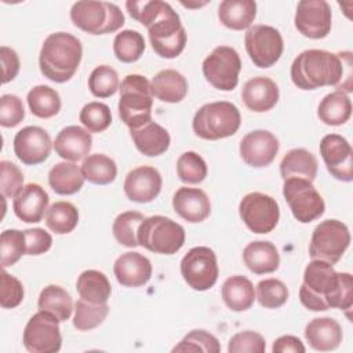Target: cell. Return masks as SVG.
<instances>
[{
	"label": "cell",
	"mask_w": 353,
	"mask_h": 353,
	"mask_svg": "<svg viewBox=\"0 0 353 353\" xmlns=\"http://www.w3.org/2000/svg\"><path fill=\"white\" fill-rule=\"evenodd\" d=\"M85 178L81 168L73 161H61L52 165L48 172V183L57 194L68 196L77 193Z\"/></svg>",
	"instance_id": "cell-33"
},
{
	"label": "cell",
	"mask_w": 353,
	"mask_h": 353,
	"mask_svg": "<svg viewBox=\"0 0 353 353\" xmlns=\"http://www.w3.org/2000/svg\"><path fill=\"white\" fill-rule=\"evenodd\" d=\"M37 306L40 310L54 314L61 323L69 320L73 312V301L70 294L55 284H50L41 290Z\"/></svg>",
	"instance_id": "cell-36"
},
{
	"label": "cell",
	"mask_w": 353,
	"mask_h": 353,
	"mask_svg": "<svg viewBox=\"0 0 353 353\" xmlns=\"http://www.w3.org/2000/svg\"><path fill=\"white\" fill-rule=\"evenodd\" d=\"M245 51L258 68H270L281 57L284 43L281 33L269 25H254L244 36Z\"/></svg>",
	"instance_id": "cell-15"
},
{
	"label": "cell",
	"mask_w": 353,
	"mask_h": 353,
	"mask_svg": "<svg viewBox=\"0 0 353 353\" xmlns=\"http://www.w3.org/2000/svg\"><path fill=\"white\" fill-rule=\"evenodd\" d=\"M23 188V174L8 160L0 161V190L4 197H15Z\"/></svg>",
	"instance_id": "cell-50"
},
{
	"label": "cell",
	"mask_w": 353,
	"mask_h": 353,
	"mask_svg": "<svg viewBox=\"0 0 353 353\" xmlns=\"http://www.w3.org/2000/svg\"><path fill=\"white\" fill-rule=\"evenodd\" d=\"M143 219L145 216L138 211H125L119 214L112 226V232L117 243L128 248L138 247V228Z\"/></svg>",
	"instance_id": "cell-41"
},
{
	"label": "cell",
	"mask_w": 353,
	"mask_h": 353,
	"mask_svg": "<svg viewBox=\"0 0 353 353\" xmlns=\"http://www.w3.org/2000/svg\"><path fill=\"white\" fill-rule=\"evenodd\" d=\"M152 95L167 103H178L188 94V80L175 69H164L150 81Z\"/></svg>",
	"instance_id": "cell-29"
},
{
	"label": "cell",
	"mask_w": 353,
	"mask_h": 353,
	"mask_svg": "<svg viewBox=\"0 0 353 353\" xmlns=\"http://www.w3.org/2000/svg\"><path fill=\"white\" fill-rule=\"evenodd\" d=\"M331 7L325 0H302L296 6L294 23L309 39H324L331 32Z\"/></svg>",
	"instance_id": "cell-16"
},
{
	"label": "cell",
	"mask_w": 353,
	"mask_h": 353,
	"mask_svg": "<svg viewBox=\"0 0 353 353\" xmlns=\"http://www.w3.org/2000/svg\"><path fill=\"white\" fill-rule=\"evenodd\" d=\"M0 305L3 309H14L23 301V285L12 274L6 272V268H1L0 277Z\"/></svg>",
	"instance_id": "cell-51"
},
{
	"label": "cell",
	"mask_w": 353,
	"mask_h": 353,
	"mask_svg": "<svg viewBox=\"0 0 353 353\" xmlns=\"http://www.w3.org/2000/svg\"><path fill=\"white\" fill-rule=\"evenodd\" d=\"M283 196L294 218L301 223H309L324 214L325 203L313 183L307 179H284Z\"/></svg>",
	"instance_id": "cell-10"
},
{
	"label": "cell",
	"mask_w": 353,
	"mask_h": 353,
	"mask_svg": "<svg viewBox=\"0 0 353 353\" xmlns=\"http://www.w3.org/2000/svg\"><path fill=\"white\" fill-rule=\"evenodd\" d=\"M280 143L274 134L266 130H254L240 142V156L243 161L254 168H262L273 163Z\"/></svg>",
	"instance_id": "cell-19"
},
{
	"label": "cell",
	"mask_w": 353,
	"mask_h": 353,
	"mask_svg": "<svg viewBox=\"0 0 353 353\" xmlns=\"http://www.w3.org/2000/svg\"><path fill=\"white\" fill-rule=\"evenodd\" d=\"M176 172L183 183H200L205 179L208 168L204 159L196 152H185L176 161Z\"/></svg>",
	"instance_id": "cell-45"
},
{
	"label": "cell",
	"mask_w": 353,
	"mask_h": 353,
	"mask_svg": "<svg viewBox=\"0 0 353 353\" xmlns=\"http://www.w3.org/2000/svg\"><path fill=\"white\" fill-rule=\"evenodd\" d=\"M81 57L83 47L76 36L66 32L51 33L40 50V72L54 83H66L79 69Z\"/></svg>",
	"instance_id": "cell-4"
},
{
	"label": "cell",
	"mask_w": 353,
	"mask_h": 353,
	"mask_svg": "<svg viewBox=\"0 0 353 353\" xmlns=\"http://www.w3.org/2000/svg\"><path fill=\"white\" fill-rule=\"evenodd\" d=\"M80 168L84 178L94 185H108L113 182L117 175L114 160L103 153L88 154Z\"/></svg>",
	"instance_id": "cell-37"
},
{
	"label": "cell",
	"mask_w": 353,
	"mask_h": 353,
	"mask_svg": "<svg viewBox=\"0 0 353 353\" xmlns=\"http://www.w3.org/2000/svg\"><path fill=\"white\" fill-rule=\"evenodd\" d=\"M305 338L317 352L335 350L343 338L341 324L331 317H316L305 327Z\"/></svg>",
	"instance_id": "cell-26"
},
{
	"label": "cell",
	"mask_w": 353,
	"mask_h": 353,
	"mask_svg": "<svg viewBox=\"0 0 353 353\" xmlns=\"http://www.w3.org/2000/svg\"><path fill=\"white\" fill-rule=\"evenodd\" d=\"M266 350V342L263 336L255 331L247 330L234 334L229 339V353H263Z\"/></svg>",
	"instance_id": "cell-49"
},
{
	"label": "cell",
	"mask_w": 353,
	"mask_h": 353,
	"mask_svg": "<svg viewBox=\"0 0 353 353\" xmlns=\"http://www.w3.org/2000/svg\"><path fill=\"white\" fill-rule=\"evenodd\" d=\"M175 212L190 223H199L211 214V203L204 190L199 188H179L172 197Z\"/></svg>",
	"instance_id": "cell-24"
},
{
	"label": "cell",
	"mask_w": 353,
	"mask_h": 353,
	"mask_svg": "<svg viewBox=\"0 0 353 353\" xmlns=\"http://www.w3.org/2000/svg\"><path fill=\"white\" fill-rule=\"evenodd\" d=\"M256 17V3L252 0H223L218 7L221 23L232 30L251 28Z\"/></svg>",
	"instance_id": "cell-30"
},
{
	"label": "cell",
	"mask_w": 353,
	"mask_h": 353,
	"mask_svg": "<svg viewBox=\"0 0 353 353\" xmlns=\"http://www.w3.org/2000/svg\"><path fill=\"white\" fill-rule=\"evenodd\" d=\"M119 87V74L109 65H99L90 73L88 88L97 98H109Z\"/></svg>",
	"instance_id": "cell-43"
},
{
	"label": "cell",
	"mask_w": 353,
	"mask_h": 353,
	"mask_svg": "<svg viewBox=\"0 0 353 353\" xmlns=\"http://www.w3.org/2000/svg\"><path fill=\"white\" fill-rule=\"evenodd\" d=\"M127 11L139 23L146 26L154 52L167 59L176 58L186 46V30L176 11L161 0H130Z\"/></svg>",
	"instance_id": "cell-2"
},
{
	"label": "cell",
	"mask_w": 353,
	"mask_h": 353,
	"mask_svg": "<svg viewBox=\"0 0 353 353\" xmlns=\"http://www.w3.org/2000/svg\"><path fill=\"white\" fill-rule=\"evenodd\" d=\"M317 116L327 125H342L352 116V101L343 91H332L320 101Z\"/></svg>",
	"instance_id": "cell-34"
},
{
	"label": "cell",
	"mask_w": 353,
	"mask_h": 353,
	"mask_svg": "<svg viewBox=\"0 0 353 353\" xmlns=\"http://www.w3.org/2000/svg\"><path fill=\"white\" fill-rule=\"evenodd\" d=\"M222 299L233 312L248 310L255 301L254 284L245 276H230L222 284Z\"/></svg>",
	"instance_id": "cell-32"
},
{
	"label": "cell",
	"mask_w": 353,
	"mask_h": 353,
	"mask_svg": "<svg viewBox=\"0 0 353 353\" xmlns=\"http://www.w3.org/2000/svg\"><path fill=\"white\" fill-rule=\"evenodd\" d=\"M70 19L74 26L90 34L113 33L124 25L123 11L109 1H76L70 8Z\"/></svg>",
	"instance_id": "cell-7"
},
{
	"label": "cell",
	"mask_w": 353,
	"mask_h": 353,
	"mask_svg": "<svg viewBox=\"0 0 353 353\" xmlns=\"http://www.w3.org/2000/svg\"><path fill=\"white\" fill-rule=\"evenodd\" d=\"M349 244V228L338 219H325L320 222L312 233L309 255L312 259L335 265L342 258Z\"/></svg>",
	"instance_id": "cell-9"
},
{
	"label": "cell",
	"mask_w": 353,
	"mask_h": 353,
	"mask_svg": "<svg viewBox=\"0 0 353 353\" xmlns=\"http://www.w3.org/2000/svg\"><path fill=\"white\" fill-rule=\"evenodd\" d=\"M113 51L119 61L124 63H132L142 57L145 51V39L137 30H121L113 40Z\"/></svg>",
	"instance_id": "cell-40"
},
{
	"label": "cell",
	"mask_w": 353,
	"mask_h": 353,
	"mask_svg": "<svg viewBox=\"0 0 353 353\" xmlns=\"http://www.w3.org/2000/svg\"><path fill=\"white\" fill-rule=\"evenodd\" d=\"M239 214L252 233L265 234L276 228L280 218V208L272 196L252 192L241 199Z\"/></svg>",
	"instance_id": "cell-14"
},
{
	"label": "cell",
	"mask_w": 353,
	"mask_h": 353,
	"mask_svg": "<svg viewBox=\"0 0 353 353\" xmlns=\"http://www.w3.org/2000/svg\"><path fill=\"white\" fill-rule=\"evenodd\" d=\"M26 254V240L23 230L7 229L0 236L1 268L15 265L21 256Z\"/></svg>",
	"instance_id": "cell-44"
},
{
	"label": "cell",
	"mask_w": 353,
	"mask_h": 353,
	"mask_svg": "<svg viewBox=\"0 0 353 353\" xmlns=\"http://www.w3.org/2000/svg\"><path fill=\"white\" fill-rule=\"evenodd\" d=\"M119 116L121 121L132 128H139L152 121L153 95L150 81L142 74H127L120 87Z\"/></svg>",
	"instance_id": "cell-5"
},
{
	"label": "cell",
	"mask_w": 353,
	"mask_h": 353,
	"mask_svg": "<svg viewBox=\"0 0 353 353\" xmlns=\"http://www.w3.org/2000/svg\"><path fill=\"white\" fill-rule=\"evenodd\" d=\"M352 59L350 52H330L325 50H305L291 65V80L301 90H316L325 85H339L345 79V66ZM346 91L343 81L339 91Z\"/></svg>",
	"instance_id": "cell-3"
},
{
	"label": "cell",
	"mask_w": 353,
	"mask_h": 353,
	"mask_svg": "<svg viewBox=\"0 0 353 353\" xmlns=\"http://www.w3.org/2000/svg\"><path fill=\"white\" fill-rule=\"evenodd\" d=\"M279 87L266 76H258L250 79L241 91V99L244 105L256 113H263L276 106L279 102Z\"/></svg>",
	"instance_id": "cell-25"
},
{
	"label": "cell",
	"mask_w": 353,
	"mask_h": 353,
	"mask_svg": "<svg viewBox=\"0 0 353 353\" xmlns=\"http://www.w3.org/2000/svg\"><path fill=\"white\" fill-rule=\"evenodd\" d=\"M76 290L81 299L91 303H106L112 294V285L108 277L102 272L94 269L80 273Z\"/></svg>",
	"instance_id": "cell-35"
},
{
	"label": "cell",
	"mask_w": 353,
	"mask_h": 353,
	"mask_svg": "<svg viewBox=\"0 0 353 353\" xmlns=\"http://www.w3.org/2000/svg\"><path fill=\"white\" fill-rule=\"evenodd\" d=\"M240 70V55L229 46L215 47L203 61V74L205 80L221 91H232L237 87Z\"/></svg>",
	"instance_id": "cell-11"
},
{
	"label": "cell",
	"mask_w": 353,
	"mask_h": 353,
	"mask_svg": "<svg viewBox=\"0 0 353 353\" xmlns=\"http://www.w3.org/2000/svg\"><path fill=\"white\" fill-rule=\"evenodd\" d=\"M255 299L266 309H276L283 306L288 299V290L281 280L265 279L256 284Z\"/></svg>",
	"instance_id": "cell-46"
},
{
	"label": "cell",
	"mask_w": 353,
	"mask_h": 353,
	"mask_svg": "<svg viewBox=\"0 0 353 353\" xmlns=\"http://www.w3.org/2000/svg\"><path fill=\"white\" fill-rule=\"evenodd\" d=\"M299 299L312 312L331 307L349 310L353 305V276L347 272H335L328 262L312 259L303 272Z\"/></svg>",
	"instance_id": "cell-1"
},
{
	"label": "cell",
	"mask_w": 353,
	"mask_h": 353,
	"mask_svg": "<svg viewBox=\"0 0 353 353\" xmlns=\"http://www.w3.org/2000/svg\"><path fill=\"white\" fill-rule=\"evenodd\" d=\"M113 273L116 280L128 288H138L145 285L152 277L150 261L135 251L121 254L113 265Z\"/></svg>",
	"instance_id": "cell-21"
},
{
	"label": "cell",
	"mask_w": 353,
	"mask_h": 353,
	"mask_svg": "<svg viewBox=\"0 0 353 353\" xmlns=\"http://www.w3.org/2000/svg\"><path fill=\"white\" fill-rule=\"evenodd\" d=\"M48 193L39 183H28L14 197L12 208L15 215L26 223H37L43 219L48 207Z\"/></svg>",
	"instance_id": "cell-23"
},
{
	"label": "cell",
	"mask_w": 353,
	"mask_h": 353,
	"mask_svg": "<svg viewBox=\"0 0 353 353\" xmlns=\"http://www.w3.org/2000/svg\"><path fill=\"white\" fill-rule=\"evenodd\" d=\"M305 346L302 343V341L298 336L294 335H281L279 336L272 346V352L273 353H305Z\"/></svg>",
	"instance_id": "cell-55"
},
{
	"label": "cell",
	"mask_w": 353,
	"mask_h": 353,
	"mask_svg": "<svg viewBox=\"0 0 353 353\" xmlns=\"http://www.w3.org/2000/svg\"><path fill=\"white\" fill-rule=\"evenodd\" d=\"M181 4H182V6H185V7H188V8H197V7L205 6L207 3L204 1V3H200V4H193V3H185V1H181Z\"/></svg>",
	"instance_id": "cell-56"
},
{
	"label": "cell",
	"mask_w": 353,
	"mask_h": 353,
	"mask_svg": "<svg viewBox=\"0 0 353 353\" xmlns=\"http://www.w3.org/2000/svg\"><path fill=\"white\" fill-rule=\"evenodd\" d=\"M25 117L23 103L19 97L14 94H4L0 98V125L12 128L18 125Z\"/></svg>",
	"instance_id": "cell-52"
},
{
	"label": "cell",
	"mask_w": 353,
	"mask_h": 353,
	"mask_svg": "<svg viewBox=\"0 0 353 353\" xmlns=\"http://www.w3.org/2000/svg\"><path fill=\"white\" fill-rule=\"evenodd\" d=\"M59 320L46 310L34 313L25 325L22 342L30 353H55L62 346Z\"/></svg>",
	"instance_id": "cell-13"
},
{
	"label": "cell",
	"mask_w": 353,
	"mask_h": 353,
	"mask_svg": "<svg viewBox=\"0 0 353 353\" xmlns=\"http://www.w3.org/2000/svg\"><path fill=\"white\" fill-rule=\"evenodd\" d=\"M79 120L90 132H102L112 124V112L106 103L88 102L81 108Z\"/></svg>",
	"instance_id": "cell-47"
},
{
	"label": "cell",
	"mask_w": 353,
	"mask_h": 353,
	"mask_svg": "<svg viewBox=\"0 0 353 353\" xmlns=\"http://www.w3.org/2000/svg\"><path fill=\"white\" fill-rule=\"evenodd\" d=\"M14 153L26 165H37L48 159L54 143L48 132L37 125H28L14 137Z\"/></svg>",
	"instance_id": "cell-18"
},
{
	"label": "cell",
	"mask_w": 353,
	"mask_h": 353,
	"mask_svg": "<svg viewBox=\"0 0 353 353\" xmlns=\"http://www.w3.org/2000/svg\"><path fill=\"white\" fill-rule=\"evenodd\" d=\"M108 313V303H91L80 298L74 303L73 325L79 331H90L101 325L105 321Z\"/></svg>",
	"instance_id": "cell-42"
},
{
	"label": "cell",
	"mask_w": 353,
	"mask_h": 353,
	"mask_svg": "<svg viewBox=\"0 0 353 353\" xmlns=\"http://www.w3.org/2000/svg\"><path fill=\"white\" fill-rule=\"evenodd\" d=\"M181 274L186 284L196 291H207L218 280L216 255L210 247L190 248L181 261Z\"/></svg>",
	"instance_id": "cell-12"
},
{
	"label": "cell",
	"mask_w": 353,
	"mask_h": 353,
	"mask_svg": "<svg viewBox=\"0 0 353 353\" xmlns=\"http://www.w3.org/2000/svg\"><path fill=\"white\" fill-rule=\"evenodd\" d=\"M163 179L160 172L150 165H139L131 170L124 179V193L135 203H150L161 190Z\"/></svg>",
	"instance_id": "cell-20"
},
{
	"label": "cell",
	"mask_w": 353,
	"mask_h": 353,
	"mask_svg": "<svg viewBox=\"0 0 353 353\" xmlns=\"http://www.w3.org/2000/svg\"><path fill=\"white\" fill-rule=\"evenodd\" d=\"M28 105L36 117L50 119L61 110V97L50 85H36L28 92Z\"/></svg>",
	"instance_id": "cell-38"
},
{
	"label": "cell",
	"mask_w": 353,
	"mask_h": 353,
	"mask_svg": "<svg viewBox=\"0 0 353 353\" xmlns=\"http://www.w3.org/2000/svg\"><path fill=\"white\" fill-rule=\"evenodd\" d=\"M0 59H1V69H3V74H1V83L6 84L11 80H14L19 72V57L15 52V50L7 47V46H1L0 47Z\"/></svg>",
	"instance_id": "cell-54"
},
{
	"label": "cell",
	"mask_w": 353,
	"mask_h": 353,
	"mask_svg": "<svg viewBox=\"0 0 353 353\" xmlns=\"http://www.w3.org/2000/svg\"><path fill=\"white\" fill-rule=\"evenodd\" d=\"M280 174L283 179L302 178L313 182L317 175V159L307 149H291L280 163Z\"/></svg>",
	"instance_id": "cell-31"
},
{
	"label": "cell",
	"mask_w": 353,
	"mask_h": 353,
	"mask_svg": "<svg viewBox=\"0 0 353 353\" xmlns=\"http://www.w3.org/2000/svg\"><path fill=\"white\" fill-rule=\"evenodd\" d=\"M138 243L154 254L172 255L185 244V229L171 218L152 215L141 222Z\"/></svg>",
	"instance_id": "cell-8"
},
{
	"label": "cell",
	"mask_w": 353,
	"mask_h": 353,
	"mask_svg": "<svg viewBox=\"0 0 353 353\" xmlns=\"http://www.w3.org/2000/svg\"><path fill=\"white\" fill-rule=\"evenodd\" d=\"M241 124L240 110L228 101H216L203 105L193 117L192 127L197 137L207 141H218L232 137Z\"/></svg>",
	"instance_id": "cell-6"
},
{
	"label": "cell",
	"mask_w": 353,
	"mask_h": 353,
	"mask_svg": "<svg viewBox=\"0 0 353 353\" xmlns=\"http://www.w3.org/2000/svg\"><path fill=\"white\" fill-rule=\"evenodd\" d=\"M79 223V211L69 201H55L46 212L47 228L57 234H68Z\"/></svg>",
	"instance_id": "cell-39"
},
{
	"label": "cell",
	"mask_w": 353,
	"mask_h": 353,
	"mask_svg": "<svg viewBox=\"0 0 353 353\" xmlns=\"http://www.w3.org/2000/svg\"><path fill=\"white\" fill-rule=\"evenodd\" d=\"M92 148L91 132L79 125L62 128L54 141V149L65 161L84 160Z\"/></svg>",
	"instance_id": "cell-22"
},
{
	"label": "cell",
	"mask_w": 353,
	"mask_h": 353,
	"mask_svg": "<svg viewBox=\"0 0 353 353\" xmlns=\"http://www.w3.org/2000/svg\"><path fill=\"white\" fill-rule=\"evenodd\" d=\"M172 352H205L218 353L221 352V345L218 339L205 330H193L186 334L182 341L172 347Z\"/></svg>",
	"instance_id": "cell-48"
},
{
	"label": "cell",
	"mask_w": 353,
	"mask_h": 353,
	"mask_svg": "<svg viewBox=\"0 0 353 353\" xmlns=\"http://www.w3.org/2000/svg\"><path fill=\"white\" fill-rule=\"evenodd\" d=\"M130 134L135 148L148 157L163 154L171 143L168 131L156 121H149L139 128H132L130 130Z\"/></svg>",
	"instance_id": "cell-27"
},
{
	"label": "cell",
	"mask_w": 353,
	"mask_h": 353,
	"mask_svg": "<svg viewBox=\"0 0 353 353\" xmlns=\"http://www.w3.org/2000/svg\"><path fill=\"white\" fill-rule=\"evenodd\" d=\"M320 154L328 172L338 181H353V150L346 138L327 134L320 141Z\"/></svg>",
	"instance_id": "cell-17"
},
{
	"label": "cell",
	"mask_w": 353,
	"mask_h": 353,
	"mask_svg": "<svg viewBox=\"0 0 353 353\" xmlns=\"http://www.w3.org/2000/svg\"><path fill=\"white\" fill-rule=\"evenodd\" d=\"M243 261L245 266L255 274L272 273L279 269L280 254L270 241H251L243 250Z\"/></svg>",
	"instance_id": "cell-28"
},
{
	"label": "cell",
	"mask_w": 353,
	"mask_h": 353,
	"mask_svg": "<svg viewBox=\"0 0 353 353\" xmlns=\"http://www.w3.org/2000/svg\"><path fill=\"white\" fill-rule=\"evenodd\" d=\"M26 240V254L28 255H40L47 252L52 245V237L48 232L41 228L26 229L23 230Z\"/></svg>",
	"instance_id": "cell-53"
}]
</instances>
